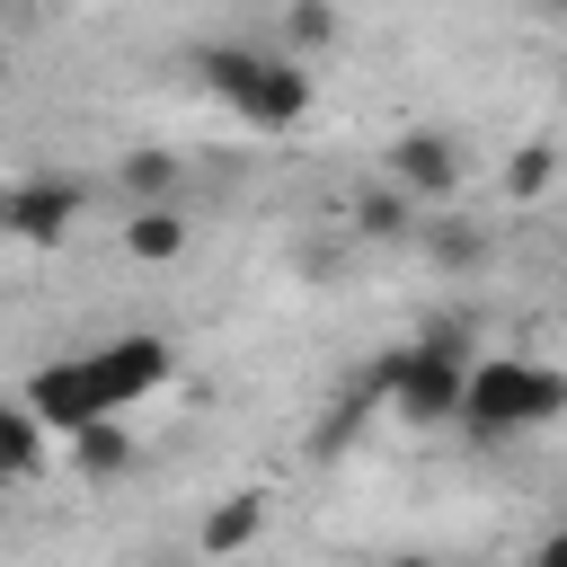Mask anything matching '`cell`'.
Returning <instances> with one entry per match:
<instances>
[{
  "instance_id": "obj_1",
  "label": "cell",
  "mask_w": 567,
  "mask_h": 567,
  "mask_svg": "<svg viewBox=\"0 0 567 567\" xmlns=\"http://www.w3.org/2000/svg\"><path fill=\"white\" fill-rule=\"evenodd\" d=\"M177 381V346L168 337H151V328H124V337H97V346H80V354H62V363H44L18 399L44 416V434H89V425H115V416H133L151 390H168Z\"/></svg>"
},
{
  "instance_id": "obj_2",
  "label": "cell",
  "mask_w": 567,
  "mask_h": 567,
  "mask_svg": "<svg viewBox=\"0 0 567 567\" xmlns=\"http://www.w3.org/2000/svg\"><path fill=\"white\" fill-rule=\"evenodd\" d=\"M478 337L461 310H434L399 354H381V399L399 425H461V390H470Z\"/></svg>"
},
{
  "instance_id": "obj_3",
  "label": "cell",
  "mask_w": 567,
  "mask_h": 567,
  "mask_svg": "<svg viewBox=\"0 0 567 567\" xmlns=\"http://www.w3.org/2000/svg\"><path fill=\"white\" fill-rule=\"evenodd\" d=\"M567 416V372L540 363V354H478L470 363V390H461V434L478 443H523V434H549Z\"/></svg>"
},
{
  "instance_id": "obj_4",
  "label": "cell",
  "mask_w": 567,
  "mask_h": 567,
  "mask_svg": "<svg viewBox=\"0 0 567 567\" xmlns=\"http://www.w3.org/2000/svg\"><path fill=\"white\" fill-rule=\"evenodd\" d=\"M195 80L248 124V133H292L310 115V62H292L284 44H204Z\"/></svg>"
},
{
  "instance_id": "obj_5",
  "label": "cell",
  "mask_w": 567,
  "mask_h": 567,
  "mask_svg": "<svg viewBox=\"0 0 567 567\" xmlns=\"http://www.w3.org/2000/svg\"><path fill=\"white\" fill-rule=\"evenodd\" d=\"M89 213V186L62 177V168H35V177H9L0 186V239H27V248H62Z\"/></svg>"
},
{
  "instance_id": "obj_6",
  "label": "cell",
  "mask_w": 567,
  "mask_h": 567,
  "mask_svg": "<svg viewBox=\"0 0 567 567\" xmlns=\"http://www.w3.org/2000/svg\"><path fill=\"white\" fill-rule=\"evenodd\" d=\"M390 186H399L416 213H443V204L470 186V159H461V142H452L443 124H408V133L390 142Z\"/></svg>"
},
{
  "instance_id": "obj_7",
  "label": "cell",
  "mask_w": 567,
  "mask_h": 567,
  "mask_svg": "<svg viewBox=\"0 0 567 567\" xmlns=\"http://www.w3.org/2000/svg\"><path fill=\"white\" fill-rule=\"evenodd\" d=\"M416 248H425V266H434V275H452V284H461V275H478V266L496 257L487 221H470V213H452V204L416 221Z\"/></svg>"
},
{
  "instance_id": "obj_8",
  "label": "cell",
  "mask_w": 567,
  "mask_h": 567,
  "mask_svg": "<svg viewBox=\"0 0 567 567\" xmlns=\"http://www.w3.org/2000/svg\"><path fill=\"white\" fill-rule=\"evenodd\" d=\"M257 532H266V496H257V487H230V496L195 523V558H204V567H221V558H239Z\"/></svg>"
},
{
  "instance_id": "obj_9",
  "label": "cell",
  "mask_w": 567,
  "mask_h": 567,
  "mask_svg": "<svg viewBox=\"0 0 567 567\" xmlns=\"http://www.w3.org/2000/svg\"><path fill=\"white\" fill-rule=\"evenodd\" d=\"M44 461H53V434H44V416H35L27 399H0V487L35 478Z\"/></svg>"
},
{
  "instance_id": "obj_10",
  "label": "cell",
  "mask_w": 567,
  "mask_h": 567,
  "mask_svg": "<svg viewBox=\"0 0 567 567\" xmlns=\"http://www.w3.org/2000/svg\"><path fill=\"white\" fill-rule=\"evenodd\" d=\"M124 257L177 266V257H186V213H177V204H124Z\"/></svg>"
},
{
  "instance_id": "obj_11",
  "label": "cell",
  "mask_w": 567,
  "mask_h": 567,
  "mask_svg": "<svg viewBox=\"0 0 567 567\" xmlns=\"http://www.w3.org/2000/svg\"><path fill=\"white\" fill-rule=\"evenodd\" d=\"M133 461H142V443H133V425H124V416H115V425L71 434V470H80V478H97V487H106V478H124Z\"/></svg>"
},
{
  "instance_id": "obj_12",
  "label": "cell",
  "mask_w": 567,
  "mask_h": 567,
  "mask_svg": "<svg viewBox=\"0 0 567 567\" xmlns=\"http://www.w3.org/2000/svg\"><path fill=\"white\" fill-rule=\"evenodd\" d=\"M416 221H425V213H416V204H408L390 177L354 195V239H416Z\"/></svg>"
},
{
  "instance_id": "obj_13",
  "label": "cell",
  "mask_w": 567,
  "mask_h": 567,
  "mask_svg": "<svg viewBox=\"0 0 567 567\" xmlns=\"http://www.w3.org/2000/svg\"><path fill=\"white\" fill-rule=\"evenodd\" d=\"M328 44H337V0H284V53L310 62Z\"/></svg>"
},
{
  "instance_id": "obj_14",
  "label": "cell",
  "mask_w": 567,
  "mask_h": 567,
  "mask_svg": "<svg viewBox=\"0 0 567 567\" xmlns=\"http://www.w3.org/2000/svg\"><path fill=\"white\" fill-rule=\"evenodd\" d=\"M558 168H567V151H558V142H523V151L505 159V195H514V204H532V195H549V186H558Z\"/></svg>"
},
{
  "instance_id": "obj_15",
  "label": "cell",
  "mask_w": 567,
  "mask_h": 567,
  "mask_svg": "<svg viewBox=\"0 0 567 567\" xmlns=\"http://www.w3.org/2000/svg\"><path fill=\"white\" fill-rule=\"evenodd\" d=\"M124 195L133 204H177V159L168 151H133L124 159Z\"/></svg>"
},
{
  "instance_id": "obj_16",
  "label": "cell",
  "mask_w": 567,
  "mask_h": 567,
  "mask_svg": "<svg viewBox=\"0 0 567 567\" xmlns=\"http://www.w3.org/2000/svg\"><path fill=\"white\" fill-rule=\"evenodd\" d=\"M523 567H567V523H558V532H540V540H532V558H523Z\"/></svg>"
},
{
  "instance_id": "obj_17",
  "label": "cell",
  "mask_w": 567,
  "mask_h": 567,
  "mask_svg": "<svg viewBox=\"0 0 567 567\" xmlns=\"http://www.w3.org/2000/svg\"><path fill=\"white\" fill-rule=\"evenodd\" d=\"M390 567H443V558H425V549H408V558H390Z\"/></svg>"
},
{
  "instance_id": "obj_18",
  "label": "cell",
  "mask_w": 567,
  "mask_h": 567,
  "mask_svg": "<svg viewBox=\"0 0 567 567\" xmlns=\"http://www.w3.org/2000/svg\"><path fill=\"white\" fill-rule=\"evenodd\" d=\"M151 567H195V558H151Z\"/></svg>"
},
{
  "instance_id": "obj_19",
  "label": "cell",
  "mask_w": 567,
  "mask_h": 567,
  "mask_svg": "<svg viewBox=\"0 0 567 567\" xmlns=\"http://www.w3.org/2000/svg\"><path fill=\"white\" fill-rule=\"evenodd\" d=\"M0 80H9V35H0Z\"/></svg>"
},
{
  "instance_id": "obj_20",
  "label": "cell",
  "mask_w": 567,
  "mask_h": 567,
  "mask_svg": "<svg viewBox=\"0 0 567 567\" xmlns=\"http://www.w3.org/2000/svg\"><path fill=\"white\" fill-rule=\"evenodd\" d=\"M558 89H567V71H558Z\"/></svg>"
},
{
  "instance_id": "obj_21",
  "label": "cell",
  "mask_w": 567,
  "mask_h": 567,
  "mask_svg": "<svg viewBox=\"0 0 567 567\" xmlns=\"http://www.w3.org/2000/svg\"><path fill=\"white\" fill-rule=\"evenodd\" d=\"M275 9H284V0H275Z\"/></svg>"
}]
</instances>
